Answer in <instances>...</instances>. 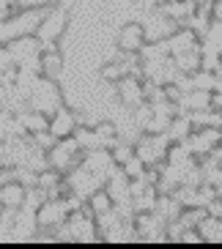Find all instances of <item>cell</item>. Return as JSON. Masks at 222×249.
<instances>
[{
	"instance_id": "1",
	"label": "cell",
	"mask_w": 222,
	"mask_h": 249,
	"mask_svg": "<svg viewBox=\"0 0 222 249\" xmlns=\"http://www.w3.org/2000/svg\"><path fill=\"white\" fill-rule=\"evenodd\" d=\"M25 99H28V104L33 110H41L47 115H52V112H58L63 107V96H60L55 80L44 77V74H38V77L30 80V90L25 93Z\"/></svg>"
},
{
	"instance_id": "2",
	"label": "cell",
	"mask_w": 222,
	"mask_h": 249,
	"mask_svg": "<svg viewBox=\"0 0 222 249\" xmlns=\"http://www.w3.org/2000/svg\"><path fill=\"white\" fill-rule=\"evenodd\" d=\"M50 8H22L17 17L6 19V22L0 25V41L8 44V41H14L19 36H33L38 33V25L44 22V17Z\"/></svg>"
},
{
	"instance_id": "3",
	"label": "cell",
	"mask_w": 222,
	"mask_h": 249,
	"mask_svg": "<svg viewBox=\"0 0 222 249\" xmlns=\"http://www.w3.org/2000/svg\"><path fill=\"white\" fill-rule=\"evenodd\" d=\"M66 230H69V238L72 244H99L102 241V230H99V222H96V213L88 208L82 211H74L66 222Z\"/></svg>"
},
{
	"instance_id": "4",
	"label": "cell",
	"mask_w": 222,
	"mask_h": 249,
	"mask_svg": "<svg viewBox=\"0 0 222 249\" xmlns=\"http://www.w3.org/2000/svg\"><path fill=\"white\" fill-rule=\"evenodd\" d=\"M82 151L80 142L74 137H66V140H58V145L47 151V159H50V167L60 170V173H69V170L80 167L82 164Z\"/></svg>"
},
{
	"instance_id": "5",
	"label": "cell",
	"mask_w": 222,
	"mask_h": 249,
	"mask_svg": "<svg viewBox=\"0 0 222 249\" xmlns=\"http://www.w3.org/2000/svg\"><path fill=\"white\" fill-rule=\"evenodd\" d=\"M184 145L192 151L195 156L200 159H206L222 145V126H198L189 137L184 140Z\"/></svg>"
},
{
	"instance_id": "6",
	"label": "cell",
	"mask_w": 222,
	"mask_h": 249,
	"mask_svg": "<svg viewBox=\"0 0 222 249\" xmlns=\"http://www.w3.org/2000/svg\"><path fill=\"white\" fill-rule=\"evenodd\" d=\"M66 183H69V189H72V192H77L80 197L88 200L91 195H93V192H99L107 181H104V178H99L96 173H91V170H85L80 164V167H74V170H69V173H66Z\"/></svg>"
},
{
	"instance_id": "7",
	"label": "cell",
	"mask_w": 222,
	"mask_h": 249,
	"mask_svg": "<svg viewBox=\"0 0 222 249\" xmlns=\"http://www.w3.org/2000/svg\"><path fill=\"white\" fill-rule=\"evenodd\" d=\"M69 25V14L63 11V8H50L44 17V22L38 25V33L36 36L44 41V47H55V41H58L60 36H63V30H66Z\"/></svg>"
},
{
	"instance_id": "8",
	"label": "cell",
	"mask_w": 222,
	"mask_h": 249,
	"mask_svg": "<svg viewBox=\"0 0 222 249\" xmlns=\"http://www.w3.org/2000/svg\"><path fill=\"white\" fill-rule=\"evenodd\" d=\"M118 99L124 107L129 110H137L140 104L148 102V93H146V80L137 77V74H126L124 80L118 82Z\"/></svg>"
},
{
	"instance_id": "9",
	"label": "cell",
	"mask_w": 222,
	"mask_h": 249,
	"mask_svg": "<svg viewBox=\"0 0 222 249\" xmlns=\"http://www.w3.org/2000/svg\"><path fill=\"white\" fill-rule=\"evenodd\" d=\"M69 208H66V200H47L41 208H38V230H58L69 222Z\"/></svg>"
},
{
	"instance_id": "10",
	"label": "cell",
	"mask_w": 222,
	"mask_h": 249,
	"mask_svg": "<svg viewBox=\"0 0 222 249\" xmlns=\"http://www.w3.org/2000/svg\"><path fill=\"white\" fill-rule=\"evenodd\" d=\"M146 44H148V36H146V25H143V22H129V25L121 28V33H118V50L137 55Z\"/></svg>"
},
{
	"instance_id": "11",
	"label": "cell",
	"mask_w": 222,
	"mask_h": 249,
	"mask_svg": "<svg viewBox=\"0 0 222 249\" xmlns=\"http://www.w3.org/2000/svg\"><path fill=\"white\" fill-rule=\"evenodd\" d=\"M77 126H80V118L77 112L69 110V107H60L58 112H52L50 115V132L55 134L58 140H66L77 132Z\"/></svg>"
},
{
	"instance_id": "12",
	"label": "cell",
	"mask_w": 222,
	"mask_h": 249,
	"mask_svg": "<svg viewBox=\"0 0 222 249\" xmlns=\"http://www.w3.org/2000/svg\"><path fill=\"white\" fill-rule=\"evenodd\" d=\"M28 200V186L22 181H8L0 183V208H11V211H19Z\"/></svg>"
},
{
	"instance_id": "13",
	"label": "cell",
	"mask_w": 222,
	"mask_h": 249,
	"mask_svg": "<svg viewBox=\"0 0 222 249\" xmlns=\"http://www.w3.org/2000/svg\"><path fill=\"white\" fill-rule=\"evenodd\" d=\"M214 107V93L211 90H189V93L181 96V102H178V112H198V110H211Z\"/></svg>"
},
{
	"instance_id": "14",
	"label": "cell",
	"mask_w": 222,
	"mask_h": 249,
	"mask_svg": "<svg viewBox=\"0 0 222 249\" xmlns=\"http://www.w3.org/2000/svg\"><path fill=\"white\" fill-rule=\"evenodd\" d=\"M200 41H203V38H200L198 30H192L189 25H181V28L167 38V44H170V55H178V52L192 50V47H198Z\"/></svg>"
},
{
	"instance_id": "15",
	"label": "cell",
	"mask_w": 222,
	"mask_h": 249,
	"mask_svg": "<svg viewBox=\"0 0 222 249\" xmlns=\"http://www.w3.org/2000/svg\"><path fill=\"white\" fill-rule=\"evenodd\" d=\"M173 60H176V66L181 69V71H186V74L200 71V69H203V41H200L198 47H192V50L173 55Z\"/></svg>"
},
{
	"instance_id": "16",
	"label": "cell",
	"mask_w": 222,
	"mask_h": 249,
	"mask_svg": "<svg viewBox=\"0 0 222 249\" xmlns=\"http://www.w3.org/2000/svg\"><path fill=\"white\" fill-rule=\"evenodd\" d=\"M60 71H63V58H60V52L55 50V47H44V50H41V74L58 80Z\"/></svg>"
},
{
	"instance_id": "17",
	"label": "cell",
	"mask_w": 222,
	"mask_h": 249,
	"mask_svg": "<svg viewBox=\"0 0 222 249\" xmlns=\"http://www.w3.org/2000/svg\"><path fill=\"white\" fill-rule=\"evenodd\" d=\"M167 132H170L173 142H184V140L195 132L192 115H189V112H186V115H184V112H178V115L173 118V124H170V129H167Z\"/></svg>"
},
{
	"instance_id": "18",
	"label": "cell",
	"mask_w": 222,
	"mask_h": 249,
	"mask_svg": "<svg viewBox=\"0 0 222 249\" xmlns=\"http://www.w3.org/2000/svg\"><path fill=\"white\" fill-rule=\"evenodd\" d=\"M198 230L203 233L206 244H222V219L220 216H211V213H208L206 219H200Z\"/></svg>"
},
{
	"instance_id": "19",
	"label": "cell",
	"mask_w": 222,
	"mask_h": 249,
	"mask_svg": "<svg viewBox=\"0 0 222 249\" xmlns=\"http://www.w3.org/2000/svg\"><path fill=\"white\" fill-rule=\"evenodd\" d=\"M88 208L96 213V216H102V213H107V211H112V208H115V200L110 197L107 186H102L99 192H93V195H91V197H88Z\"/></svg>"
},
{
	"instance_id": "20",
	"label": "cell",
	"mask_w": 222,
	"mask_h": 249,
	"mask_svg": "<svg viewBox=\"0 0 222 249\" xmlns=\"http://www.w3.org/2000/svg\"><path fill=\"white\" fill-rule=\"evenodd\" d=\"M93 129H96V134H99V145L102 148H110L112 151V148L121 142L118 140V126L110 124V121H102V124H96Z\"/></svg>"
},
{
	"instance_id": "21",
	"label": "cell",
	"mask_w": 222,
	"mask_h": 249,
	"mask_svg": "<svg viewBox=\"0 0 222 249\" xmlns=\"http://www.w3.org/2000/svg\"><path fill=\"white\" fill-rule=\"evenodd\" d=\"M126 74H129V66L121 63V60H110V63H104V66L99 69V77H102L104 82H112V85H118Z\"/></svg>"
},
{
	"instance_id": "22",
	"label": "cell",
	"mask_w": 222,
	"mask_h": 249,
	"mask_svg": "<svg viewBox=\"0 0 222 249\" xmlns=\"http://www.w3.org/2000/svg\"><path fill=\"white\" fill-rule=\"evenodd\" d=\"M77 142H80V148L82 151H93V148H102L99 145V134H96V129H91V126H77V132L72 134Z\"/></svg>"
},
{
	"instance_id": "23",
	"label": "cell",
	"mask_w": 222,
	"mask_h": 249,
	"mask_svg": "<svg viewBox=\"0 0 222 249\" xmlns=\"http://www.w3.org/2000/svg\"><path fill=\"white\" fill-rule=\"evenodd\" d=\"M134 213H143V211H156V203H159V189L156 186H148L140 197H134Z\"/></svg>"
},
{
	"instance_id": "24",
	"label": "cell",
	"mask_w": 222,
	"mask_h": 249,
	"mask_svg": "<svg viewBox=\"0 0 222 249\" xmlns=\"http://www.w3.org/2000/svg\"><path fill=\"white\" fill-rule=\"evenodd\" d=\"M195 77V88L198 90H211V93H217L220 90V77H217L214 71H208V69H200V71H195L192 74Z\"/></svg>"
},
{
	"instance_id": "25",
	"label": "cell",
	"mask_w": 222,
	"mask_h": 249,
	"mask_svg": "<svg viewBox=\"0 0 222 249\" xmlns=\"http://www.w3.org/2000/svg\"><path fill=\"white\" fill-rule=\"evenodd\" d=\"M134 124L140 126L143 132H151V124H154V104L146 102L134 110Z\"/></svg>"
},
{
	"instance_id": "26",
	"label": "cell",
	"mask_w": 222,
	"mask_h": 249,
	"mask_svg": "<svg viewBox=\"0 0 222 249\" xmlns=\"http://www.w3.org/2000/svg\"><path fill=\"white\" fill-rule=\"evenodd\" d=\"M63 181H66V173H60V170H55V167H47V170L38 173V186H41V189H52V186H58V183H63Z\"/></svg>"
},
{
	"instance_id": "27",
	"label": "cell",
	"mask_w": 222,
	"mask_h": 249,
	"mask_svg": "<svg viewBox=\"0 0 222 249\" xmlns=\"http://www.w3.org/2000/svg\"><path fill=\"white\" fill-rule=\"evenodd\" d=\"M146 170H148V164H146V161H143L137 154H134L132 159H129V161L124 164V173H126L129 178H140V176H146Z\"/></svg>"
},
{
	"instance_id": "28",
	"label": "cell",
	"mask_w": 222,
	"mask_h": 249,
	"mask_svg": "<svg viewBox=\"0 0 222 249\" xmlns=\"http://www.w3.org/2000/svg\"><path fill=\"white\" fill-rule=\"evenodd\" d=\"M134 154H137V151H134V145H126V142H118V145L112 148V159H115V164H121V167H124V164L132 159Z\"/></svg>"
},
{
	"instance_id": "29",
	"label": "cell",
	"mask_w": 222,
	"mask_h": 249,
	"mask_svg": "<svg viewBox=\"0 0 222 249\" xmlns=\"http://www.w3.org/2000/svg\"><path fill=\"white\" fill-rule=\"evenodd\" d=\"M203 38H208V41H214V44L222 47V19H211V25H208V33Z\"/></svg>"
},
{
	"instance_id": "30",
	"label": "cell",
	"mask_w": 222,
	"mask_h": 249,
	"mask_svg": "<svg viewBox=\"0 0 222 249\" xmlns=\"http://www.w3.org/2000/svg\"><path fill=\"white\" fill-rule=\"evenodd\" d=\"M19 8H55L60 0H17Z\"/></svg>"
},
{
	"instance_id": "31",
	"label": "cell",
	"mask_w": 222,
	"mask_h": 249,
	"mask_svg": "<svg viewBox=\"0 0 222 249\" xmlns=\"http://www.w3.org/2000/svg\"><path fill=\"white\" fill-rule=\"evenodd\" d=\"M206 208H208V213H211V216H220V219H222V197H214L211 203L206 205Z\"/></svg>"
},
{
	"instance_id": "32",
	"label": "cell",
	"mask_w": 222,
	"mask_h": 249,
	"mask_svg": "<svg viewBox=\"0 0 222 249\" xmlns=\"http://www.w3.org/2000/svg\"><path fill=\"white\" fill-rule=\"evenodd\" d=\"M214 110H222V85H220V90L214 93Z\"/></svg>"
},
{
	"instance_id": "33",
	"label": "cell",
	"mask_w": 222,
	"mask_h": 249,
	"mask_svg": "<svg viewBox=\"0 0 222 249\" xmlns=\"http://www.w3.org/2000/svg\"><path fill=\"white\" fill-rule=\"evenodd\" d=\"M162 3H167V0H146V6H148V8H159Z\"/></svg>"
},
{
	"instance_id": "34",
	"label": "cell",
	"mask_w": 222,
	"mask_h": 249,
	"mask_svg": "<svg viewBox=\"0 0 222 249\" xmlns=\"http://www.w3.org/2000/svg\"><path fill=\"white\" fill-rule=\"evenodd\" d=\"M214 156H217V159H220V164H222V145H220V148H217V151H214Z\"/></svg>"
},
{
	"instance_id": "35",
	"label": "cell",
	"mask_w": 222,
	"mask_h": 249,
	"mask_svg": "<svg viewBox=\"0 0 222 249\" xmlns=\"http://www.w3.org/2000/svg\"><path fill=\"white\" fill-rule=\"evenodd\" d=\"M220 112H222V110H220Z\"/></svg>"
}]
</instances>
